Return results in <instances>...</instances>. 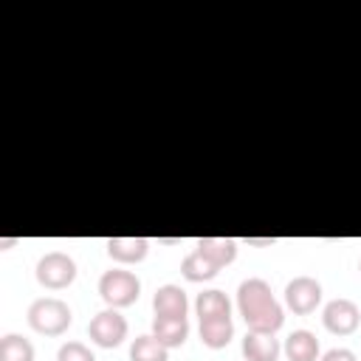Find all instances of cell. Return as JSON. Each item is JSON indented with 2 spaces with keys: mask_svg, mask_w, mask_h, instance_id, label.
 Here are the masks:
<instances>
[{
  "mask_svg": "<svg viewBox=\"0 0 361 361\" xmlns=\"http://www.w3.org/2000/svg\"><path fill=\"white\" fill-rule=\"evenodd\" d=\"M237 310L248 330L254 333H276L285 322V310L271 293V285L259 276H248L237 288Z\"/></svg>",
  "mask_w": 361,
  "mask_h": 361,
  "instance_id": "obj_1",
  "label": "cell"
},
{
  "mask_svg": "<svg viewBox=\"0 0 361 361\" xmlns=\"http://www.w3.org/2000/svg\"><path fill=\"white\" fill-rule=\"evenodd\" d=\"M25 319H28L31 330L39 333V336H62L71 327L73 313H71V307L62 299H56V296H39V299H34L28 305Z\"/></svg>",
  "mask_w": 361,
  "mask_h": 361,
  "instance_id": "obj_2",
  "label": "cell"
},
{
  "mask_svg": "<svg viewBox=\"0 0 361 361\" xmlns=\"http://www.w3.org/2000/svg\"><path fill=\"white\" fill-rule=\"evenodd\" d=\"M138 293H141V279L133 274V271H124V268H110L99 276V296L107 307H130L138 302Z\"/></svg>",
  "mask_w": 361,
  "mask_h": 361,
  "instance_id": "obj_3",
  "label": "cell"
},
{
  "mask_svg": "<svg viewBox=\"0 0 361 361\" xmlns=\"http://www.w3.org/2000/svg\"><path fill=\"white\" fill-rule=\"evenodd\" d=\"M37 282L48 290H62L76 279V262L71 254L65 251H48L39 257L37 271H34Z\"/></svg>",
  "mask_w": 361,
  "mask_h": 361,
  "instance_id": "obj_4",
  "label": "cell"
},
{
  "mask_svg": "<svg viewBox=\"0 0 361 361\" xmlns=\"http://www.w3.org/2000/svg\"><path fill=\"white\" fill-rule=\"evenodd\" d=\"M127 330H130V324H127V319H124L116 307L99 310V313L90 319V324H87L90 341L99 344V347H104V350L118 347V344L127 338Z\"/></svg>",
  "mask_w": 361,
  "mask_h": 361,
  "instance_id": "obj_5",
  "label": "cell"
},
{
  "mask_svg": "<svg viewBox=\"0 0 361 361\" xmlns=\"http://www.w3.org/2000/svg\"><path fill=\"white\" fill-rule=\"evenodd\" d=\"M322 305V285L313 276H293L285 285V307L296 316H307Z\"/></svg>",
  "mask_w": 361,
  "mask_h": 361,
  "instance_id": "obj_6",
  "label": "cell"
},
{
  "mask_svg": "<svg viewBox=\"0 0 361 361\" xmlns=\"http://www.w3.org/2000/svg\"><path fill=\"white\" fill-rule=\"evenodd\" d=\"M322 322L333 336H353L361 324V310L353 299H330L322 310Z\"/></svg>",
  "mask_w": 361,
  "mask_h": 361,
  "instance_id": "obj_7",
  "label": "cell"
},
{
  "mask_svg": "<svg viewBox=\"0 0 361 361\" xmlns=\"http://www.w3.org/2000/svg\"><path fill=\"white\" fill-rule=\"evenodd\" d=\"M104 245H107V254L118 265H135L149 251V240L147 237H110Z\"/></svg>",
  "mask_w": 361,
  "mask_h": 361,
  "instance_id": "obj_8",
  "label": "cell"
},
{
  "mask_svg": "<svg viewBox=\"0 0 361 361\" xmlns=\"http://www.w3.org/2000/svg\"><path fill=\"white\" fill-rule=\"evenodd\" d=\"M152 336L164 347H180L189 338V322L186 316H155L152 319Z\"/></svg>",
  "mask_w": 361,
  "mask_h": 361,
  "instance_id": "obj_9",
  "label": "cell"
},
{
  "mask_svg": "<svg viewBox=\"0 0 361 361\" xmlns=\"http://www.w3.org/2000/svg\"><path fill=\"white\" fill-rule=\"evenodd\" d=\"M282 353L274 333H254L248 330L243 338V358L245 361H276Z\"/></svg>",
  "mask_w": 361,
  "mask_h": 361,
  "instance_id": "obj_10",
  "label": "cell"
},
{
  "mask_svg": "<svg viewBox=\"0 0 361 361\" xmlns=\"http://www.w3.org/2000/svg\"><path fill=\"white\" fill-rule=\"evenodd\" d=\"M152 310L155 316H186L189 299L180 285H161L152 296Z\"/></svg>",
  "mask_w": 361,
  "mask_h": 361,
  "instance_id": "obj_11",
  "label": "cell"
},
{
  "mask_svg": "<svg viewBox=\"0 0 361 361\" xmlns=\"http://www.w3.org/2000/svg\"><path fill=\"white\" fill-rule=\"evenodd\" d=\"M195 248L206 259H212L217 268H226V265H231L237 259V243L231 237H200L195 243Z\"/></svg>",
  "mask_w": 361,
  "mask_h": 361,
  "instance_id": "obj_12",
  "label": "cell"
},
{
  "mask_svg": "<svg viewBox=\"0 0 361 361\" xmlns=\"http://www.w3.org/2000/svg\"><path fill=\"white\" fill-rule=\"evenodd\" d=\"M195 313H197L200 322H206V319H228V316H231V302H228V296H226L223 290L209 288V290L197 293V299H195Z\"/></svg>",
  "mask_w": 361,
  "mask_h": 361,
  "instance_id": "obj_13",
  "label": "cell"
},
{
  "mask_svg": "<svg viewBox=\"0 0 361 361\" xmlns=\"http://www.w3.org/2000/svg\"><path fill=\"white\" fill-rule=\"evenodd\" d=\"M285 355L288 361H319V338L310 330H293L285 338Z\"/></svg>",
  "mask_w": 361,
  "mask_h": 361,
  "instance_id": "obj_14",
  "label": "cell"
},
{
  "mask_svg": "<svg viewBox=\"0 0 361 361\" xmlns=\"http://www.w3.org/2000/svg\"><path fill=\"white\" fill-rule=\"evenodd\" d=\"M231 338H234V322H231V316L228 319H206V322H200V341L206 347L220 350Z\"/></svg>",
  "mask_w": 361,
  "mask_h": 361,
  "instance_id": "obj_15",
  "label": "cell"
},
{
  "mask_svg": "<svg viewBox=\"0 0 361 361\" xmlns=\"http://www.w3.org/2000/svg\"><path fill=\"white\" fill-rule=\"evenodd\" d=\"M217 271H220V268H217L212 259H206L197 248H195L192 254H186L183 262H180V274H183V279H189V282H209V279L217 276Z\"/></svg>",
  "mask_w": 361,
  "mask_h": 361,
  "instance_id": "obj_16",
  "label": "cell"
},
{
  "mask_svg": "<svg viewBox=\"0 0 361 361\" xmlns=\"http://www.w3.org/2000/svg\"><path fill=\"white\" fill-rule=\"evenodd\" d=\"M130 361H169V347H164L152 333L138 336L130 344Z\"/></svg>",
  "mask_w": 361,
  "mask_h": 361,
  "instance_id": "obj_17",
  "label": "cell"
},
{
  "mask_svg": "<svg viewBox=\"0 0 361 361\" xmlns=\"http://www.w3.org/2000/svg\"><path fill=\"white\" fill-rule=\"evenodd\" d=\"M0 361H34V344L25 336L6 333L0 338Z\"/></svg>",
  "mask_w": 361,
  "mask_h": 361,
  "instance_id": "obj_18",
  "label": "cell"
},
{
  "mask_svg": "<svg viewBox=\"0 0 361 361\" xmlns=\"http://www.w3.org/2000/svg\"><path fill=\"white\" fill-rule=\"evenodd\" d=\"M56 361H96V355H93L90 347L82 344V341H65V344L56 350Z\"/></svg>",
  "mask_w": 361,
  "mask_h": 361,
  "instance_id": "obj_19",
  "label": "cell"
},
{
  "mask_svg": "<svg viewBox=\"0 0 361 361\" xmlns=\"http://www.w3.org/2000/svg\"><path fill=\"white\" fill-rule=\"evenodd\" d=\"M319 361H358V355H355L353 350H347V347H333V350H327Z\"/></svg>",
  "mask_w": 361,
  "mask_h": 361,
  "instance_id": "obj_20",
  "label": "cell"
},
{
  "mask_svg": "<svg viewBox=\"0 0 361 361\" xmlns=\"http://www.w3.org/2000/svg\"><path fill=\"white\" fill-rule=\"evenodd\" d=\"M271 243H274L271 237H265V240H254V237H251V240H248V245H271Z\"/></svg>",
  "mask_w": 361,
  "mask_h": 361,
  "instance_id": "obj_21",
  "label": "cell"
},
{
  "mask_svg": "<svg viewBox=\"0 0 361 361\" xmlns=\"http://www.w3.org/2000/svg\"><path fill=\"white\" fill-rule=\"evenodd\" d=\"M358 271H361V259H358Z\"/></svg>",
  "mask_w": 361,
  "mask_h": 361,
  "instance_id": "obj_22",
  "label": "cell"
}]
</instances>
